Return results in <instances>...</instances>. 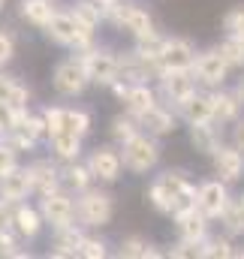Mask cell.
<instances>
[{"mask_svg": "<svg viewBox=\"0 0 244 259\" xmlns=\"http://www.w3.org/2000/svg\"><path fill=\"white\" fill-rule=\"evenodd\" d=\"M52 88H55V94L63 97V100H75V97H82L91 88L88 69L82 64V55L78 52H72L69 58H63V61L55 64V69H52Z\"/></svg>", "mask_w": 244, "mask_h": 259, "instance_id": "6", "label": "cell"}, {"mask_svg": "<svg viewBox=\"0 0 244 259\" xmlns=\"http://www.w3.org/2000/svg\"><path fill=\"white\" fill-rule=\"evenodd\" d=\"M69 12H72L85 27H91V30H97V33H100V27L106 24L103 6H100L97 0H72V3H69Z\"/></svg>", "mask_w": 244, "mask_h": 259, "instance_id": "30", "label": "cell"}, {"mask_svg": "<svg viewBox=\"0 0 244 259\" xmlns=\"http://www.w3.org/2000/svg\"><path fill=\"white\" fill-rule=\"evenodd\" d=\"M85 163L91 166L97 184H106V187L118 184L124 178V172H127V169H124L121 148H118L115 142H109V145H94V148L85 154Z\"/></svg>", "mask_w": 244, "mask_h": 259, "instance_id": "7", "label": "cell"}, {"mask_svg": "<svg viewBox=\"0 0 244 259\" xmlns=\"http://www.w3.org/2000/svg\"><path fill=\"white\" fill-rule=\"evenodd\" d=\"M157 103H163L160 94H157V84L154 81H142V84H130V91H127L121 106H124V112H130V115H136L142 121Z\"/></svg>", "mask_w": 244, "mask_h": 259, "instance_id": "21", "label": "cell"}, {"mask_svg": "<svg viewBox=\"0 0 244 259\" xmlns=\"http://www.w3.org/2000/svg\"><path fill=\"white\" fill-rule=\"evenodd\" d=\"M63 130H69V133H75V136L88 139V136H91V130H94V115H91L88 109L66 106V112H63Z\"/></svg>", "mask_w": 244, "mask_h": 259, "instance_id": "35", "label": "cell"}, {"mask_svg": "<svg viewBox=\"0 0 244 259\" xmlns=\"http://www.w3.org/2000/svg\"><path fill=\"white\" fill-rule=\"evenodd\" d=\"M229 142H232L235 148H241V151H244V115L238 118V121H235V124H232V133H229Z\"/></svg>", "mask_w": 244, "mask_h": 259, "instance_id": "44", "label": "cell"}, {"mask_svg": "<svg viewBox=\"0 0 244 259\" xmlns=\"http://www.w3.org/2000/svg\"><path fill=\"white\" fill-rule=\"evenodd\" d=\"M85 226L75 220L69 226L61 229H52V241H49V259H75L78 256V247H82V238H85Z\"/></svg>", "mask_w": 244, "mask_h": 259, "instance_id": "17", "label": "cell"}, {"mask_svg": "<svg viewBox=\"0 0 244 259\" xmlns=\"http://www.w3.org/2000/svg\"><path fill=\"white\" fill-rule=\"evenodd\" d=\"M217 223L223 226L226 235H232V238H244V202L238 199V196H232V202L226 205V211L220 214Z\"/></svg>", "mask_w": 244, "mask_h": 259, "instance_id": "32", "label": "cell"}, {"mask_svg": "<svg viewBox=\"0 0 244 259\" xmlns=\"http://www.w3.org/2000/svg\"><path fill=\"white\" fill-rule=\"evenodd\" d=\"M55 3H58V0H55Z\"/></svg>", "mask_w": 244, "mask_h": 259, "instance_id": "52", "label": "cell"}, {"mask_svg": "<svg viewBox=\"0 0 244 259\" xmlns=\"http://www.w3.org/2000/svg\"><path fill=\"white\" fill-rule=\"evenodd\" d=\"M15 55H18V36L9 27H0V69H6L12 64Z\"/></svg>", "mask_w": 244, "mask_h": 259, "instance_id": "38", "label": "cell"}, {"mask_svg": "<svg viewBox=\"0 0 244 259\" xmlns=\"http://www.w3.org/2000/svg\"><path fill=\"white\" fill-rule=\"evenodd\" d=\"M27 172H30V181H33V196L46 193H55L63 187V178H61V163L49 154V157H36L27 163Z\"/></svg>", "mask_w": 244, "mask_h": 259, "instance_id": "13", "label": "cell"}, {"mask_svg": "<svg viewBox=\"0 0 244 259\" xmlns=\"http://www.w3.org/2000/svg\"><path fill=\"white\" fill-rule=\"evenodd\" d=\"M148 205L163 214V217H172L178 214L181 208L196 205V184L193 178L184 172V169H163L145 190Z\"/></svg>", "mask_w": 244, "mask_h": 259, "instance_id": "1", "label": "cell"}, {"mask_svg": "<svg viewBox=\"0 0 244 259\" xmlns=\"http://www.w3.org/2000/svg\"><path fill=\"white\" fill-rule=\"evenodd\" d=\"M136 133H142V121L136 115H130V112H121V115H115L109 121V136H112V142L118 148H121L124 142H130Z\"/></svg>", "mask_w": 244, "mask_h": 259, "instance_id": "31", "label": "cell"}, {"mask_svg": "<svg viewBox=\"0 0 244 259\" xmlns=\"http://www.w3.org/2000/svg\"><path fill=\"white\" fill-rule=\"evenodd\" d=\"M166 256H169V259H202V244L178 238V241L166 250Z\"/></svg>", "mask_w": 244, "mask_h": 259, "instance_id": "40", "label": "cell"}, {"mask_svg": "<svg viewBox=\"0 0 244 259\" xmlns=\"http://www.w3.org/2000/svg\"><path fill=\"white\" fill-rule=\"evenodd\" d=\"M9 226L21 235V241H24V244L36 241V238L43 235V229H49V226H46V220H43L39 205H30V202H18V205H15Z\"/></svg>", "mask_w": 244, "mask_h": 259, "instance_id": "16", "label": "cell"}, {"mask_svg": "<svg viewBox=\"0 0 244 259\" xmlns=\"http://www.w3.org/2000/svg\"><path fill=\"white\" fill-rule=\"evenodd\" d=\"M39 112H43V121H46L49 136L61 133V130H63V112H66V106H43Z\"/></svg>", "mask_w": 244, "mask_h": 259, "instance_id": "42", "label": "cell"}, {"mask_svg": "<svg viewBox=\"0 0 244 259\" xmlns=\"http://www.w3.org/2000/svg\"><path fill=\"white\" fill-rule=\"evenodd\" d=\"M211 106H214V121L220 127H232L244 115L241 97L235 94V88H226V84L217 88V91H211Z\"/></svg>", "mask_w": 244, "mask_h": 259, "instance_id": "19", "label": "cell"}, {"mask_svg": "<svg viewBox=\"0 0 244 259\" xmlns=\"http://www.w3.org/2000/svg\"><path fill=\"white\" fill-rule=\"evenodd\" d=\"M46 145H49V154L58 163H69V160H82L85 157V139L75 136V133H69V130H61V133L49 136Z\"/></svg>", "mask_w": 244, "mask_h": 259, "instance_id": "24", "label": "cell"}, {"mask_svg": "<svg viewBox=\"0 0 244 259\" xmlns=\"http://www.w3.org/2000/svg\"><path fill=\"white\" fill-rule=\"evenodd\" d=\"M238 39H241V46H244V33H241V36H238Z\"/></svg>", "mask_w": 244, "mask_h": 259, "instance_id": "50", "label": "cell"}, {"mask_svg": "<svg viewBox=\"0 0 244 259\" xmlns=\"http://www.w3.org/2000/svg\"><path fill=\"white\" fill-rule=\"evenodd\" d=\"M232 259H244V247H235V256Z\"/></svg>", "mask_w": 244, "mask_h": 259, "instance_id": "47", "label": "cell"}, {"mask_svg": "<svg viewBox=\"0 0 244 259\" xmlns=\"http://www.w3.org/2000/svg\"><path fill=\"white\" fill-rule=\"evenodd\" d=\"M118 61H121V78L130 84H142V81H157L160 75V64L148 61L145 55H139L136 49H127L118 52Z\"/></svg>", "mask_w": 244, "mask_h": 259, "instance_id": "18", "label": "cell"}, {"mask_svg": "<svg viewBox=\"0 0 244 259\" xmlns=\"http://www.w3.org/2000/svg\"><path fill=\"white\" fill-rule=\"evenodd\" d=\"M238 199H241V202H244V193H241V196H238Z\"/></svg>", "mask_w": 244, "mask_h": 259, "instance_id": "51", "label": "cell"}, {"mask_svg": "<svg viewBox=\"0 0 244 259\" xmlns=\"http://www.w3.org/2000/svg\"><path fill=\"white\" fill-rule=\"evenodd\" d=\"M193 72H196L199 88H205V91H217V88H223V84L229 81V72H232V69H229V64L223 61L220 49L211 46V49H202V52L196 55Z\"/></svg>", "mask_w": 244, "mask_h": 259, "instance_id": "9", "label": "cell"}, {"mask_svg": "<svg viewBox=\"0 0 244 259\" xmlns=\"http://www.w3.org/2000/svg\"><path fill=\"white\" fill-rule=\"evenodd\" d=\"M15 115H18V109H12L9 103H3V100H0V136H6V133L12 130Z\"/></svg>", "mask_w": 244, "mask_h": 259, "instance_id": "43", "label": "cell"}, {"mask_svg": "<svg viewBox=\"0 0 244 259\" xmlns=\"http://www.w3.org/2000/svg\"><path fill=\"white\" fill-rule=\"evenodd\" d=\"M232 202L229 193V184L220 181V178H208V181H199L196 184V208L211 217V220H220V214L226 211V205Z\"/></svg>", "mask_w": 244, "mask_h": 259, "instance_id": "11", "label": "cell"}, {"mask_svg": "<svg viewBox=\"0 0 244 259\" xmlns=\"http://www.w3.org/2000/svg\"><path fill=\"white\" fill-rule=\"evenodd\" d=\"M196 55H199V49L187 36H163L160 69H193Z\"/></svg>", "mask_w": 244, "mask_h": 259, "instance_id": "14", "label": "cell"}, {"mask_svg": "<svg viewBox=\"0 0 244 259\" xmlns=\"http://www.w3.org/2000/svg\"><path fill=\"white\" fill-rule=\"evenodd\" d=\"M172 223H175L178 238L202 244V241L211 235V223H214V220H211V217H205L196 205H190V208H181L178 214H172Z\"/></svg>", "mask_w": 244, "mask_h": 259, "instance_id": "15", "label": "cell"}, {"mask_svg": "<svg viewBox=\"0 0 244 259\" xmlns=\"http://www.w3.org/2000/svg\"><path fill=\"white\" fill-rule=\"evenodd\" d=\"M61 178H63V187H66L69 193H82V190H88V187L97 184V178H94L91 166L85 163V157H82V160L61 163Z\"/></svg>", "mask_w": 244, "mask_h": 259, "instance_id": "28", "label": "cell"}, {"mask_svg": "<svg viewBox=\"0 0 244 259\" xmlns=\"http://www.w3.org/2000/svg\"><path fill=\"white\" fill-rule=\"evenodd\" d=\"M6 3H9V0H0V15H3V9H6Z\"/></svg>", "mask_w": 244, "mask_h": 259, "instance_id": "48", "label": "cell"}, {"mask_svg": "<svg viewBox=\"0 0 244 259\" xmlns=\"http://www.w3.org/2000/svg\"><path fill=\"white\" fill-rule=\"evenodd\" d=\"M112 253L109 250V241L103 238V235H94L91 229L85 232V238H82V247H78V259H106Z\"/></svg>", "mask_w": 244, "mask_h": 259, "instance_id": "37", "label": "cell"}, {"mask_svg": "<svg viewBox=\"0 0 244 259\" xmlns=\"http://www.w3.org/2000/svg\"><path fill=\"white\" fill-rule=\"evenodd\" d=\"M190 133H187V139H190V148L199 154V157H208L211 160V154L226 142L223 139V127L217 124V121H205V124H190Z\"/></svg>", "mask_w": 244, "mask_h": 259, "instance_id": "20", "label": "cell"}, {"mask_svg": "<svg viewBox=\"0 0 244 259\" xmlns=\"http://www.w3.org/2000/svg\"><path fill=\"white\" fill-rule=\"evenodd\" d=\"M82 55V64L88 69V78L91 84L97 88H112L118 78H121V61H118V52L112 46H103V42H94L91 49L78 52Z\"/></svg>", "mask_w": 244, "mask_h": 259, "instance_id": "5", "label": "cell"}, {"mask_svg": "<svg viewBox=\"0 0 244 259\" xmlns=\"http://www.w3.org/2000/svg\"><path fill=\"white\" fill-rule=\"evenodd\" d=\"M235 256V238L220 232V235H208L202 241V259H232Z\"/></svg>", "mask_w": 244, "mask_h": 259, "instance_id": "33", "label": "cell"}, {"mask_svg": "<svg viewBox=\"0 0 244 259\" xmlns=\"http://www.w3.org/2000/svg\"><path fill=\"white\" fill-rule=\"evenodd\" d=\"M75 220L85 229H106L115 220V196L106 184H94L75 193Z\"/></svg>", "mask_w": 244, "mask_h": 259, "instance_id": "2", "label": "cell"}, {"mask_svg": "<svg viewBox=\"0 0 244 259\" xmlns=\"http://www.w3.org/2000/svg\"><path fill=\"white\" fill-rule=\"evenodd\" d=\"M0 196L9 199V202H27L33 196V181H30V172L27 166H15L9 169L6 175H0Z\"/></svg>", "mask_w": 244, "mask_h": 259, "instance_id": "23", "label": "cell"}, {"mask_svg": "<svg viewBox=\"0 0 244 259\" xmlns=\"http://www.w3.org/2000/svg\"><path fill=\"white\" fill-rule=\"evenodd\" d=\"M0 259H30V250H24L21 235L9 223L0 226Z\"/></svg>", "mask_w": 244, "mask_h": 259, "instance_id": "34", "label": "cell"}, {"mask_svg": "<svg viewBox=\"0 0 244 259\" xmlns=\"http://www.w3.org/2000/svg\"><path fill=\"white\" fill-rule=\"evenodd\" d=\"M223 33H226V36H241L244 33V3L232 6V9L223 15Z\"/></svg>", "mask_w": 244, "mask_h": 259, "instance_id": "39", "label": "cell"}, {"mask_svg": "<svg viewBox=\"0 0 244 259\" xmlns=\"http://www.w3.org/2000/svg\"><path fill=\"white\" fill-rule=\"evenodd\" d=\"M39 211H43V220L49 229H61L75 223V193H69L66 187L55 190V193H46L36 199Z\"/></svg>", "mask_w": 244, "mask_h": 259, "instance_id": "10", "label": "cell"}, {"mask_svg": "<svg viewBox=\"0 0 244 259\" xmlns=\"http://www.w3.org/2000/svg\"><path fill=\"white\" fill-rule=\"evenodd\" d=\"M121 157H124V169L130 175H148L160 166V157H163V145L157 136L151 133H136L130 142L121 145Z\"/></svg>", "mask_w": 244, "mask_h": 259, "instance_id": "4", "label": "cell"}, {"mask_svg": "<svg viewBox=\"0 0 244 259\" xmlns=\"http://www.w3.org/2000/svg\"><path fill=\"white\" fill-rule=\"evenodd\" d=\"M115 256L118 259H160V256H166V250H157L145 235L130 232V235H124L121 241H118Z\"/></svg>", "mask_w": 244, "mask_h": 259, "instance_id": "27", "label": "cell"}, {"mask_svg": "<svg viewBox=\"0 0 244 259\" xmlns=\"http://www.w3.org/2000/svg\"><path fill=\"white\" fill-rule=\"evenodd\" d=\"M43 33H46L49 42H55L61 49H69V52H85V49H91L97 42V30L85 27L69 9H58V15L43 27Z\"/></svg>", "mask_w": 244, "mask_h": 259, "instance_id": "3", "label": "cell"}, {"mask_svg": "<svg viewBox=\"0 0 244 259\" xmlns=\"http://www.w3.org/2000/svg\"><path fill=\"white\" fill-rule=\"evenodd\" d=\"M211 169H214V178L226 181L229 187L244 181V151L235 148L232 142H223L214 154H211Z\"/></svg>", "mask_w": 244, "mask_h": 259, "instance_id": "12", "label": "cell"}, {"mask_svg": "<svg viewBox=\"0 0 244 259\" xmlns=\"http://www.w3.org/2000/svg\"><path fill=\"white\" fill-rule=\"evenodd\" d=\"M217 49H220V55H223V61L229 64V69L235 72H244V46H241V39L238 36H226L223 33V39L217 42Z\"/></svg>", "mask_w": 244, "mask_h": 259, "instance_id": "36", "label": "cell"}, {"mask_svg": "<svg viewBox=\"0 0 244 259\" xmlns=\"http://www.w3.org/2000/svg\"><path fill=\"white\" fill-rule=\"evenodd\" d=\"M18 163H21V154L9 145L6 136H0V175H6L9 169H15Z\"/></svg>", "mask_w": 244, "mask_h": 259, "instance_id": "41", "label": "cell"}, {"mask_svg": "<svg viewBox=\"0 0 244 259\" xmlns=\"http://www.w3.org/2000/svg\"><path fill=\"white\" fill-rule=\"evenodd\" d=\"M0 100L9 103L12 109H30V88L0 69Z\"/></svg>", "mask_w": 244, "mask_h": 259, "instance_id": "29", "label": "cell"}, {"mask_svg": "<svg viewBox=\"0 0 244 259\" xmlns=\"http://www.w3.org/2000/svg\"><path fill=\"white\" fill-rule=\"evenodd\" d=\"M97 3H100V6H106V3H112V0H97Z\"/></svg>", "mask_w": 244, "mask_h": 259, "instance_id": "49", "label": "cell"}, {"mask_svg": "<svg viewBox=\"0 0 244 259\" xmlns=\"http://www.w3.org/2000/svg\"><path fill=\"white\" fill-rule=\"evenodd\" d=\"M55 15H58L55 0H18V18L36 30H43Z\"/></svg>", "mask_w": 244, "mask_h": 259, "instance_id": "26", "label": "cell"}, {"mask_svg": "<svg viewBox=\"0 0 244 259\" xmlns=\"http://www.w3.org/2000/svg\"><path fill=\"white\" fill-rule=\"evenodd\" d=\"M178 124H184L181 115H178V109H172V106H166V103H157L145 118H142V130L145 133H151V136H157V139H166V136H172Z\"/></svg>", "mask_w": 244, "mask_h": 259, "instance_id": "22", "label": "cell"}, {"mask_svg": "<svg viewBox=\"0 0 244 259\" xmlns=\"http://www.w3.org/2000/svg\"><path fill=\"white\" fill-rule=\"evenodd\" d=\"M178 115L181 121L190 127V124H205V121H214V106H211V91L199 88L190 100H184L178 106Z\"/></svg>", "mask_w": 244, "mask_h": 259, "instance_id": "25", "label": "cell"}, {"mask_svg": "<svg viewBox=\"0 0 244 259\" xmlns=\"http://www.w3.org/2000/svg\"><path fill=\"white\" fill-rule=\"evenodd\" d=\"M157 94L166 106L178 109L184 100H190L196 91H199V81H196V72L193 69H160L157 75Z\"/></svg>", "mask_w": 244, "mask_h": 259, "instance_id": "8", "label": "cell"}, {"mask_svg": "<svg viewBox=\"0 0 244 259\" xmlns=\"http://www.w3.org/2000/svg\"><path fill=\"white\" fill-rule=\"evenodd\" d=\"M15 205H18V202H9V199H3V196H0V226L12 220V211H15Z\"/></svg>", "mask_w": 244, "mask_h": 259, "instance_id": "45", "label": "cell"}, {"mask_svg": "<svg viewBox=\"0 0 244 259\" xmlns=\"http://www.w3.org/2000/svg\"><path fill=\"white\" fill-rule=\"evenodd\" d=\"M235 94H238V97H241V103H244V72H241V78H238V81H235Z\"/></svg>", "mask_w": 244, "mask_h": 259, "instance_id": "46", "label": "cell"}]
</instances>
